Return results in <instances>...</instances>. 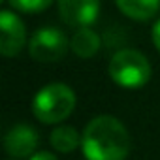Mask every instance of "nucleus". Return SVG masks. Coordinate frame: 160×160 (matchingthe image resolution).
Listing matches in <instances>:
<instances>
[{
	"label": "nucleus",
	"instance_id": "f8f14e48",
	"mask_svg": "<svg viewBox=\"0 0 160 160\" xmlns=\"http://www.w3.org/2000/svg\"><path fill=\"white\" fill-rule=\"evenodd\" d=\"M28 160H58V158L49 151H36L34 154L28 156Z\"/></svg>",
	"mask_w": 160,
	"mask_h": 160
},
{
	"label": "nucleus",
	"instance_id": "1a4fd4ad",
	"mask_svg": "<svg viewBox=\"0 0 160 160\" xmlns=\"http://www.w3.org/2000/svg\"><path fill=\"white\" fill-rule=\"evenodd\" d=\"M115 4L134 21H149L160 10V0H115Z\"/></svg>",
	"mask_w": 160,
	"mask_h": 160
},
{
	"label": "nucleus",
	"instance_id": "4468645a",
	"mask_svg": "<svg viewBox=\"0 0 160 160\" xmlns=\"http://www.w3.org/2000/svg\"><path fill=\"white\" fill-rule=\"evenodd\" d=\"M10 160H17V158H10Z\"/></svg>",
	"mask_w": 160,
	"mask_h": 160
},
{
	"label": "nucleus",
	"instance_id": "f03ea898",
	"mask_svg": "<svg viewBox=\"0 0 160 160\" xmlns=\"http://www.w3.org/2000/svg\"><path fill=\"white\" fill-rule=\"evenodd\" d=\"M75 108V92L64 83H49L42 87L32 100V113L43 124H57L72 115Z\"/></svg>",
	"mask_w": 160,
	"mask_h": 160
},
{
	"label": "nucleus",
	"instance_id": "7ed1b4c3",
	"mask_svg": "<svg viewBox=\"0 0 160 160\" xmlns=\"http://www.w3.org/2000/svg\"><path fill=\"white\" fill-rule=\"evenodd\" d=\"M109 75L122 89H139L151 79V64L143 53L121 49L109 60Z\"/></svg>",
	"mask_w": 160,
	"mask_h": 160
},
{
	"label": "nucleus",
	"instance_id": "9b49d317",
	"mask_svg": "<svg viewBox=\"0 0 160 160\" xmlns=\"http://www.w3.org/2000/svg\"><path fill=\"white\" fill-rule=\"evenodd\" d=\"M8 4L21 13H40L53 4V0H8Z\"/></svg>",
	"mask_w": 160,
	"mask_h": 160
},
{
	"label": "nucleus",
	"instance_id": "39448f33",
	"mask_svg": "<svg viewBox=\"0 0 160 160\" xmlns=\"http://www.w3.org/2000/svg\"><path fill=\"white\" fill-rule=\"evenodd\" d=\"M27 43V28L23 21L13 13L4 10L0 13V53L4 57H15Z\"/></svg>",
	"mask_w": 160,
	"mask_h": 160
},
{
	"label": "nucleus",
	"instance_id": "f257e3e1",
	"mask_svg": "<svg viewBox=\"0 0 160 160\" xmlns=\"http://www.w3.org/2000/svg\"><path fill=\"white\" fill-rule=\"evenodd\" d=\"M130 145L126 126L113 115L94 117L81 134V149L87 160H124Z\"/></svg>",
	"mask_w": 160,
	"mask_h": 160
},
{
	"label": "nucleus",
	"instance_id": "6e6552de",
	"mask_svg": "<svg viewBox=\"0 0 160 160\" xmlns=\"http://www.w3.org/2000/svg\"><path fill=\"white\" fill-rule=\"evenodd\" d=\"M100 36L91 28V27H79L72 40H70V49L81 58H91L100 51Z\"/></svg>",
	"mask_w": 160,
	"mask_h": 160
},
{
	"label": "nucleus",
	"instance_id": "9d476101",
	"mask_svg": "<svg viewBox=\"0 0 160 160\" xmlns=\"http://www.w3.org/2000/svg\"><path fill=\"white\" fill-rule=\"evenodd\" d=\"M51 147L58 152H72L81 143V136L73 126H57L49 136Z\"/></svg>",
	"mask_w": 160,
	"mask_h": 160
},
{
	"label": "nucleus",
	"instance_id": "ddd939ff",
	"mask_svg": "<svg viewBox=\"0 0 160 160\" xmlns=\"http://www.w3.org/2000/svg\"><path fill=\"white\" fill-rule=\"evenodd\" d=\"M151 38H152V43L154 47L160 51V19L152 25V30H151Z\"/></svg>",
	"mask_w": 160,
	"mask_h": 160
},
{
	"label": "nucleus",
	"instance_id": "20e7f679",
	"mask_svg": "<svg viewBox=\"0 0 160 160\" xmlns=\"http://www.w3.org/2000/svg\"><path fill=\"white\" fill-rule=\"evenodd\" d=\"M68 49L70 42L66 34L55 27H45L36 30L28 42V53L38 62H57L64 58Z\"/></svg>",
	"mask_w": 160,
	"mask_h": 160
},
{
	"label": "nucleus",
	"instance_id": "0eeeda50",
	"mask_svg": "<svg viewBox=\"0 0 160 160\" xmlns=\"http://www.w3.org/2000/svg\"><path fill=\"white\" fill-rule=\"evenodd\" d=\"M38 132L28 124H15L4 136V149L12 158H28L36 152Z\"/></svg>",
	"mask_w": 160,
	"mask_h": 160
},
{
	"label": "nucleus",
	"instance_id": "423d86ee",
	"mask_svg": "<svg viewBox=\"0 0 160 160\" xmlns=\"http://www.w3.org/2000/svg\"><path fill=\"white\" fill-rule=\"evenodd\" d=\"M100 13V0H58V15L70 27H91Z\"/></svg>",
	"mask_w": 160,
	"mask_h": 160
}]
</instances>
